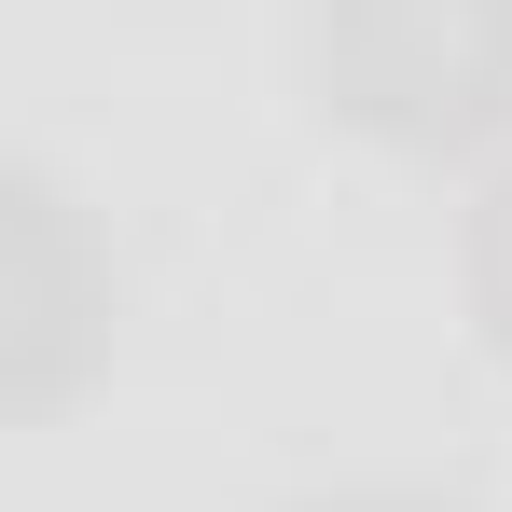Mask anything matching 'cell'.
Masks as SVG:
<instances>
[{
    "label": "cell",
    "instance_id": "1",
    "mask_svg": "<svg viewBox=\"0 0 512 512\" xmlns=\"http://www.w3.org/2000/svg\"><path fill=\"white\" fill-rule=\"evenodd\" d=\"M305 70L374 153H485L512 139V0H305Z\"/></svg>",
    "mask_w": 512,
    "mask_h": 512
},
{
    "label": "cell",
    "instance_id": "2",
    "mask_svg": "<svg viewBox=\"0 0 512 512\" xmlns=\"http://www.w3.org/2000/svg\"><path fill=\"white\" fill-rule=\"evenodd\" d=\"M97 360H111V250L56 167H14L0 180V402L56 416Z\"/></svg>",
    "mask_w": 512,
    "mask_h": 512
},
{
    "label": "cell",
    "instance_id": "3",
    "mask_svg": "<svg viewBox=\"0 0 512 512\" xmlns=\"http://www.w3.org/2000/svg\"><path fill=\"white\" fill-rule=\"evenodd\" d=\"M457 277H471V319H485V346L512 360V153L485 167V194H471V236H457Z\"/></svg>",
    "mask_w": 512,
    "mask_h": 512
},
{
    "label": "cell",
    "instance_id": "4",
    "mask_svg": "<svg viewBox=\"0 0 512 512\" xmlns=\"http://www.w3.org/2000/svg\"><path fill=\"white\" fill-rule=\"evenodd\" d=\"M319 512H457V499H319Z\"/></svg>",
    "mask_w": 512,
    "mask_h": 512
}]
</instances>
